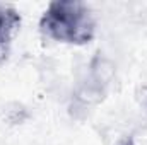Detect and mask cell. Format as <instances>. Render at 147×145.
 <instances>
[{
  "label": "cell",
  "instance_id": "cell-2",
  "mask_svg": "<svg viewBox=\"0 0 147 145\" xmlns=\"http://www.w3.org/2000/svg\"><path fill=\"white\" fill-rule=\"evenodd\" d=\"M111 77H113L111 62L103 56H96L89 67L87 77L79 84L77 91L72 96V104H70L72 116L82 118L92 106H96L103 99L111 82Z\"/></svg>",
  "mask_w": 147,
  "mask_h": 145
},
{
  "label": "cell",
  "instance_id": "cell-3",
  "mask_svg": "<svg viewBox=\"0 0 147 145\" xmlns=\"http://www.w3.org/2000/svg\"><path fill=\"white\" fill-rule=\"evenodd\" d=\"M21 26V15L14 7L0 5V63H3L9 56L10 43L16 31Z\"/></svg>",
  "mask_w": 147,
  "mask_h": 145
},
{
  "label": "cell",
  "instance_id": "cell-1",
  "mask_svg": "<svg viewBox=\"0 0 147 145\" xmlns=\"http://www.w3.org/2000/svg\"><path fill=\"white\" fill-rule=\"evenodd\" d=\"M39 29L55 41L86 44L94 38L96 22L91 9L84 2L58 0L51 2L45 10L39 21Z\"/></svg>",
  "mask_w": 147,
  "mask_h": 145
},
{
  "label": "cell",
  "instance_id": "cell-4",
  "mask_svg": "<svg viewBox=\"0 0 147 145\" xmlns=\"http://www.w3.org/2000/svg\"><path fill=\"white\" fill-rule=\"evenodd\" d=\"M120 145H135V144H134V138H125Z\"/></svg>",
  "mask_w": 147,
  "mask_h": 145
}]
</instances>
